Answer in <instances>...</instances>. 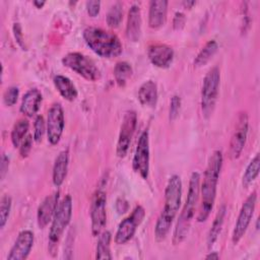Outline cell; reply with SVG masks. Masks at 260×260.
<instances>
[{"label":"cell","instance_id":"cell-38","mask_svg":"<svg viewBox=\"0 0 260 260\" xmlns=\"http://www.w3.org/2000/svg\"><path fill=\"white\" fill-rule=\"evenodd\" d=\"M185 22H186L185 14L182 13V12H176L175 16H174V19H173V27L175 29L179 30V29L184 27Z\"/></svg>","mask_w":260,"mask_h":260},{"label":"cell","instance_id":"cell-19","mask_svg":"<svg viewBox=\"0 0 260 260\" xmlns=\"http://www.w3.org/2000/svg\"><path fill=\"white\" fill-rule=\"evenodd\" d=\"M141 35V12L138 5H132L128 12L126 36L131 42H138Z\"/></svg>","mask_w":260,"mask_h":260},{"label":"cell","instance_id":"cell-27","mask_svg":"<svg viewBox=\"0 0 260 260\" xmlns=\"http://www.w3.org/2000/svg\"><path fill=\"white\" fill-rule=\"evenodd\" d=\"M29 128V122L27 119H19L13 126L11 131V142L14 147H19L22 140L26 137Z\"/></svg>","mask_w":260,"mask_h":260},{"label":"cell","instance_id":"cell-29","mask_svg":"<svg viewBox=\"0 0 260 260\" xmlns=\"http://www.w3.org/2000/svg\"><path fill=\"white\" fill-rule=\"evenodd\" d=\"M259 169H260V157L259 153H257L254 158L249 162L244 175H243V186L244 187H249L257 178L259 174Z\"/></svg>","mask_w":260,"mask_h":260},{"label":"cell","instance_id":"cell-23","mask_svg":"<svg viewBox=\"0 0 260 260\" xmlns=\"http://www.w3.org/2000/svg\"><path fill=\"white\" fill-rule=\"evenodd\" d=\"M55 87L59 93L67 101H74L77 98V89L72 81L64 75H56L53 79Z\"/></svg>","mask_w":260,"mask_h":260},{"label":"cell","instance_id":"cell-6","mask_svg":"<svg viewBox=\"0 0 260 260\" xmlns=\"http://www.w3.org/2000/svg\"><path fill=\"white\" fill-rule=\"evenodd\" d=\"M220 81L218 67L211 68L205 75L201 90V110L204 118H209L214 110Z\"/></svg>","mask_w":260,"mask_h":260},{"label":"cell","instance_id":"cell-5","mask_svg":"<svg viewBox=\"0 0 260 260\" xmlns=\"http://www.w3.org/2000/svg\"><path fill=\"white\" fill-rule=\"evenodd\" d=\"M72 216V199L70 195H66L57 207L56 213L52 219L49 232V253L54 257L56 255L58 243L65 229L70 222Z\"/></svg>","mask_w":260,"mask_h":260},{"label":"cell","instance_id":"cell-13","mask_svg":"<svg viewBox=\"0 0 260 260\" xmlns=\"http://www.w3.org/2000/svg\"><path fill=\"white\" fill-rule=\"evenodd\" d=\"M248 127H249L248 115L246 112H242L238 117L235 130L233 132L231 142H230L229 154L232 159H236L241 155L247 140Z\"/></svg>","mask_w":260,"mask_h":260},{"label":"cell","instance_id":"cell-31","mask_svg":"<svg viewBox=\"0 0 260 260\" xmlns=\"http://www.w3.org/2000/svg\"><path fill=\"white\" fill-rule=\"evenodd\" d=\"M11 204H12V200L10 196L8 195L2 196L0 201V228L1 229H3L7 222V219L9 217L10 210H11Z\"/></svg>","mask_w":260,"mask_h":260},{"label":"cell","instance_id":"cell-22","mask_svg":"<svg viewBox=\"0 0 260 260\" xmlns=\"http://www.w3.org/2000/svg\"><path fill=\"white\" fill-rule=\"evenodd\" d=\"M157 86L151 80L145 81L139 87L138 101L143 107H155L157 102Z\"/></svg>","mask_w":260,"mask_h":260},{"label":"cell","instance_id":"cell-35","mask_svg":"<svg viewBox=\"0 0 260 260\" xmlns=\"http://www.w3.org/2000/svg\"><path fill=\"white\" fill-rule=\"evenodd\" d=\"M32 138H34V136H31L30 134H27L26 137L20 143L19 154L21 157H26L29 154L31 146H32Z\"/></svg>","mask_w":260,"mask_h":260},{"label":"cell","instance_id":"cell-28","mask_svg":"<svg viewBox=\"0 0 260 260\" xmlns=\"http://www.w3.org/2000/svg\"><path fill=\"white\" fill-rule=\"evenodd\" d=\"M132 75V67L126 61H120L115 65L114 68V77L117 84L121 87L125 86L128 79Z\"/></svg>","mask_w":260,"mask_h":260},{"label":"cell","instance_id":"cell-26","mask_svg":"<svg viewBox=\"0 0 260 260\" xmlns=\"http://www.w3.org/2000/svg\"><path fill=\"white\" fill-rule=\"evenodd\" d=\"M217 49H218V45H217L216 41H214V40L208 41L204 45V47L200 50V52L197 54V56L195 57L194 66L201 67V66L205 65L213 57V55L216 53Z\"/></svg>","mask_w":260,"mask_h":260},{"label":"cell","instance_id":"cell-14","mask_svg":"<svg viewBox=\"0 0 260 260\" xmlns=\"http://www.w3.org/2000/svg\"><path fill=\"white\" fill-rule=\"evenodd\" d=\"M64 125L65 120L63 108L60 104H54L50 108L47 118V136L48 141L52 145H56L57 143H59L63 134Z\"/></svg>","mask_w":260,"mask_h":260},{"label":"cell","instance_id":"cell-7","mask_svg":"<svg viewBox=\"0 0 260 260\" xmlns=\"http://www.w3.org/2000/svg\"><path fill=\"white\" fill-rule=\"evenodd\" d=\"M62 63L88 81H96L101 78V71L95 63L81 53H68L62 58Z\"/></svg>","mask_w":260,"mask_h":260},{"label":"cell","instance_id":"cell-39","mask_svg":"<svg viewBox=\"0 0 260 260\" xmlns=\"http://www.w3.org/2000/svg\"><path fill=\"white\" fill-rule=\"evenodd\" d=\"M129 208L128 202L124 198H118L116 201V210L118 211L119 214L125 213Z\"/></svg>","mask_w":260,"mask_h":260},{"label":"cell","instance_id":"cell-25","mask_svg":"<svg viewBox=\"0 0 260 260\" xmlns=\"http://www.w3.org/2000/svg\"><path fill=\"white\" fill-rule=\"evenodd\" d=\"M95 259H112L111 234L108 231H103L99 235V241L95 249Z\"/></svg>","mask_w":260,"mask_h":260},{"label":"cell","instance_id":"cell-12","mask_svg":"<svg viewBox=\"0 0 260 260\" xmlns=\"http://www.w3.org/2000/svg\"><path fill=\"white\" fill-rule=\"evenodd\" d=\"M137 125V115L134 111H127L123 117L120 127V133L117 142L116 153L119 157H124L127 154L132 136Z\"/></svg>","mask_w":260,"mask_h":260},{"label":"cell","instance_id":"cell-18","mask_svg":"<svg viewBox=\"0 0 260 260\" xmlns=\"http://www.w3.org/2000/svg\"><path fill=\"white\" fill-rule=\"evenodd\" d=\"M168 4L169 2L167 0H153L149 3L148 24L151 28H159L165 24L168 13Z\"/></svg>","mask_w":260,"mask_h":260},{"label":"cell","instance_id":"cell-36","mask_svg":"<svg viewBox=\"0 0 260 260\" xmlns=\"http://www.w3.org/2000/svg\"><path fill=\"white\" fill-rule=\"evenodd\" d=\"M12 30H13V35H14L15 41H16V43L18 44V46H19L22 50H25V45H24V39H23V34H22L21 25H20L18 22H15V23L13 24Z\"/></svg>","mask_w":260,"mask_h":260},{"label":"cell","instance_id":"cell-4","mask_svg":"<svg viewBox=\"0 0 260 260\" xmlns=\"http://www.w3.org/2000/svg\"><path fill=\"white\" fill-rule=\"evenodd\" d=\"M82 36L86 45L96 55L103 58L118 57L123 51L119 38L111 31L100 27L88 26L83 30Z\"/></svg>","mask_w":260,"mask_h":260},{"label":"cell","instance_id":"cell-33","mask_svg":"<svg viewBox=\"0 0 260 260\" xmlns=\"http://www.w3.org/2000/svg\"><path fill=\"white\" fill-rule=\"evenodd\" d=\"M34 127H35V131H34V140L36 142H40L42 141V138L44 136V133H45V130L46 129V126H45V120L43 118V116L39 115L37 116L36 120H35V124H34Z\"/></svg>","mask_w":260,"mask_h":260},{"label":"cell","instance_id":"cell-16","mask_svg":"<svg viewBox=\"0 0 260 260\" xmlns=\"http://www.w3.org/2000/svg\"><path fill=\"white\" fill-rule=\"evenodd\" d=\"M147 56L151 64L158 68H168L174 59V50L166 44H153L148 47Z\"/></svg>","mask_w":260,"mask_h":260},{"label":"cell","instance_id":"cell-9","mask_svg":"<svg viewBox=\"0 0 260 260\" xmlns=\"http://www.w3.org/2000/svg\"><path fill=\"white\" fill-rule=\"evenodd\" d=\"M256 202H257V193L254 191L247 197V199L245 200V202L243 203L240 209V213L232 235V241L235 245L238 244L243 238V236L245 235L250 224V221L252 219Z\"/></svg>","mask_w":260,"mask_h":260},{"label":"cell","instance_id":"cell-41","mask_svg":"<svg viewBox=\"0 0 260 260\" xmlns=\"http://www.w3.org/2000/svg\"><path fill=\"white\" fill-rule=\"evenodd\" d=\"M206 259H214V260H217L218 258H219V255L217 254V252H211V253H209L208 255H206V257H205Z\"/></svg>","mask_w":260,"mask_h":260},{"label":"cell","instance_id":"cell-21","mask_svg":"<svg viewBox=\"0 0 260 260\" xmlns=\"http://www.w3.org/2000/svg\"><path fill=\"white\" fill-rule=\"evenodd\" d=\"M68 162H69V152L68 150H62L57 155L54 167H53V183L56 187H60L66 176L68 171Z\"/></svg>","mask_w":260,"mask_h":260},{"label":"cell","instance_id":"cell-37","mask_svg":"<svg viewBox=\"0 0 260 260\" xmlns=\"http://www.w3.org/2000/svg\"><path fill=\"white\" fill-rule=\"evenodd\" d=\"M101 9V2L100 1H87L86 2V11L89 16L94 17L99 14Z\"/></svg>","mask_w":260,"mask_h":260},{"label":"cell","instance_id":"cell-30","mask_svg":"<svg viewBox=\"0 0 260 260\" xmlns=\"http://www.w3.org/2000/svg\"><path fill=\"white\" fill-rule=\"evenodd\" d=\"M123 18V6L120 2H116L111 6L107 14V23L111 27H118Z\"/></svg>","mask_w":260,"mask_h":260},{"label":"cell","instance_id":"cell-42","mask_svg":"<svg viewBox=\"0 0 260 260\" xmlns=\"http://www.w3.org/2000/svg\"><path fill=\"white\" fill-rule=\"evenodd\" d=\"M45 1H39V0H35L34 2H32V4L37 7V8H42L44 5H45Z\"/></svg>","mask_w":260,"mask_h":260},{"label":"cell","instance_id":"cell-24","mask_svg":"<svg viewBox=\"0 0 260 260\" xmlns=\"http://www.w3.org/2000/svg\"><path fill=\"white\" fill-rule=\"evenodd\" d=\"M226 213V207L224 204H222L219 208L218 211L213 219V222L210 226V230L208 232L207 235V246L208 248H211L213 246V244L216 242V240L218 239V236L221 232L222 225H223V221H224V216Z\"/></svg>","mask_w":260,"mask_h":260},{"label":"cell","instance_id":"cell-15","mask_svg":"<svg viewBox=\"0 0 260 260\" xmlns=\"http://www.w3.org/2000/svg\"><path fill=\"white\" fill-rule=\"evenodd\" d=\"M35 241L32 232L24 230L20 232L7 255V260H24L30 253Z\"/></svg>","mask_w":260,"mask_h":260},{"label":"cell","instance_id":"cell-32","mask_svg":"<svg viewBox=\"0 0 260 260\" xmlns=\"http://www.w3.org/2000/svg\"><path fill=\"white\" fill-rule=\"evenodd\" d=\"M18 94H19L18 87H16V86L7 87L6 90L3 93V103H4V105L7 106V107H12L17 102Z\"/></svg>","mask_w":260,"mask_h":260},{"label":"cell","instance_id":"cell-3","mask_svg":"<svg viewBox=\"0 0 260 260\" xmlns=\"http://www.w3.org/2000/svg\"><path fill=\"white\" fill-rule=\"evenodd\" d=\"M200 194V174L198 172H193L189 181L188 194L184 207L179 215L174 235H173V244H181L187 237L193 216L195 214L198 198Z\"/></svg>","mask_w":260,"mask_h":260},{"label":"cell","instance_id":"cell-8","mask_svg":"<svg viewBox=\"0 0 260 260\" xmlns=\"http://www.w3.org/2000/svg\"><path fill=\"white\" fill-rule=\"evenodd\" d=\"M145 215V210L141 205H137L131 214L124 218L116 232L115 242L118 245H123L132 239L137 226L141 223Z\"/></svg>","mask_w":260,"mask_h":260},{"label":"cell","instance_id":"cell-1","mask_svg":"<svg viewBox=\"0 0 260 260\" xmlns=\"http://www.w3.org/2000/svg\"><path fill=\"white\" fill-rule=\"evenodd\" d=\"M221 167L222 153L220 150H214L208 159L207 167L203 176V181L200 186L201 206L197 216V220L199 222L205 221L212 210Z\"/></svg>","mask_w":260,"mask_h":260},{"label":"cell","instance_id":"cell-11","mask_svg":"<svg viewBox=\"0 0 260 260\" xmlns=\"http://www.w3.org/2000/svg\"><path fill=\"white\" fill-rule=\"evenodd\" d=\"M132 167L135 173L146 180L149 174V135L148 131L144 130L137 142L135 153L132 160Z\"/></svg>","mask_w":260,"mask_h":260},{"label":"cell","instance_id":"cell-10","mask_svg":"<svg viewBox=\"0 0 260 260\" xmlns=\"http://www.w3.org/2000/svg\"><path fill=\"white\" fill-rule=\"evenodd\" d=\"M106 193L99 189L91 198L90 204V219H91V232L93 236H99L106 226L107 212H106Z\"/></svg>","mask_w":260,"mask_h":260},{"label":"cell","instance_id":"cell-40","mask_svg":"<svg viewBox=\"0 0 260 260\" xmlns=\"http://www.w3.org/2000/svg\"><path fill=\"white\" fill-rule=\"evenodd\" d=\"M9 167V158L3 153L1 156V166H0V173H1V179H3L8 171Z\"/></svg>","mask_w":260,"mask_h":260},{"label":"cell","instance_id":"cell-17","mask_svg":"<svg viewBox=\"0 0 260 260\" xmlns=\"http://www.w3.org/2000/svg\"><path fill=\"white\" fill-rule=\"evenodd\" d=\"M59 205V192H54L51 195H48L43 202L40 204L37 213L38 224L40 229L46 228L50 221H52L57 207Z\"/></svg>","mask_w":260,"mask_h":260},{"label":"cell","instance_id":"cell-43","mask_svg":"<svg viewBox=\"0 0 260 260\" xmlns=\"http://www.w3.org/2000/svg\"><path fill=\"white\" fill-rule=\"evenodd\" d=\"M196 2L195 1H184L183 2V5L186 7V8H191L193 5H195Z\"/></svg>","mask_w":260,"mask_h":260},{"label":"cell","instance_id":"cell-20","mask_svg":"<svg viewBox=\"0 0 260 260\" xmlns=\"http://www.w3.org/2000/svg\"><path fill=\"white\" fill-rule=\"evenodd\" d=\"M42 103V93L40 92L39 89L32 88L27 90L21 101L20 105V112L26 116V117H32L35 116Z\"/></svg>","mask_w":260,"mask_h":260},{"label":"cell","instance_id":"cell-34","mask_svg":"<svg viewBox=\"0 0 260 260\" xmlns=\"http://www.w3.org/2000/svg\"><path fill=\"white\" fill-rule=\"evenodd\" d=\"M180 108H181V99L179 95H174L171 100L170 111H169V118L171 121H174L178 117Z\"/></svg>","mask_w":260,"mask_h":260},{"label":"cell","instance_id":"cell-2","mask_svg":"<svg viewBox=\"0 0 260 260\" xmlns=\"http://www.w3.org/2000/svg\"><path fill=\"white\" fill-rule=\"evenodd\" d=\"M182 197V181L178 175L170 177L165 190V205L154 228L157 241H162L170 232L172 223L180 209Z\"/></svg>","mask_w":260,"mask_h":260}]
</instances>
